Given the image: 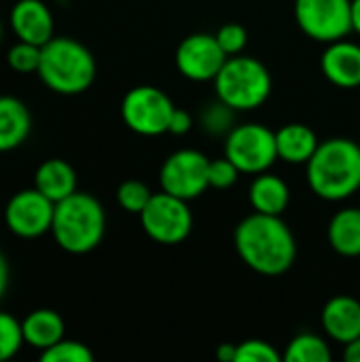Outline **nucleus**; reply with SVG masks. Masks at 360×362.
Masks as SVG:
<instances>
[{
    "mask_svg": "<svg viewBox=\"0 0 360 362\" xmlns=\"http://www.w3.org/2000/svg\"><path fill=\"white\" fill-rule=\"evenodd\" d=\"M233 244L252 272L261 276H282L297 259V242L282 216L252 212L233 231Z\"/></svg>",
    "mask_w": 360,
    "mask_h": 362,
    "instance_id": "nucleus-1",
    "label": "nucleus"
},
{
    "mask_svg": "<svg viewBox=\"0 0 360 362\" xmlns=\"http://www.w3.org/2000/svg\"><path fill=\"white\" fill-rule=\"evenodd\" d=\"M310 189L327 202H342L360 189V146L348 138H331L318 144L306 163Z\"/></svg>",
    "mask_w": 360,
    "mask_h": 362,
    "instance_id": "nucleus-2",
    "label": "nucleus"
},
{
    "mask_svg": "<svg viewBox=\"0 0 360 362\" xmlns=\"http://www.w3.org/2000/svg\"><path fill=\"white\" fill-rule=\"evenodd\" d=\"M95 57L68 36H53L40 51L38 78L59 95H79L95 81Z\"/></svg>",
    "mask_w": 360,
    "mask_h": 362,
    "instance_id": "nucleus-3",
    "label": "nucleus"
},
{
    "mask_svg": "<svg viewBox=\"0 0 360 362\" xmlns=\"http://www.w3.org/2000/svg\"><path fill=\"white\" fill-rule=\"evenodd\" d=\"M106 231V214L102 204L89 195L74 191L55 204L51 235L55 244L70 255H87L100 246Z\"/></svg>",
    "mask_w": 360,
    "mask_h": 362,
    "instance_id": "nucleus-4",
    "label": "nucleus"
},
{
    "mask_svg": "<svg viewBox=\"0 0 360 362\" xmlns=\"http://www.w3.org/2000/svg\"><path fill=\"white\" fill-rule=\"evenodd\" d=\"M216 98L238 112L263 106L272 93V74L257 59L248 55H231L212 81Z\"/></svg>",
    "mask_w": 360,
    "mask_h": 362,
    "instance_id": "nucleus-5",
    "label": "nucleus"
},
{
    "mask_svg": "<svg viewBox=\"0 0 360 362\" xmlns=\"http://www.w3.org/2000/svg\"><path fill=\"white\" fill-rule=\"evenodd\" d=\"M225 157H229L242 174L267 172L278 161L276 132L261 123H242L231 127L225 140Z\"/></svg>",
    "mask_w": 360,
    "mask_h": 362,
    "instance_id": "nucleus-6",
    "label": "nucleus"
},
{
    "mask_svg": "<svg viewBox=\"0 0 360 362\" xmlns=\"http://www.w3.org/2000/svg\"><path fill=\"white\" fill-rule=\"evenodd\" d=\"M189 202L174 197L166 191L153 193L146 208L140 212V223L144 233L163 246H176L191 235L193 214L187 206Z\"/></svg>",
    "mask_w": 360,
    "mask_h": 362,
    "instance_id": "nucleus-7",
    "label": "nucleus"
},
{
    "mask_svg": "<svg viewBox=\"0 0 360 362\" xmlns=\"http://www.w3.org/2000/svg\"><path fill=\"white\" fill-rule=\"evenodd\" d=\"M174 108L176 106L166 91L153 85H140L125 93L121 117L123 123L140 136H161L168 134Z\"/></svg>",
    "mask_w": 360,
    "mask_h": 362,
    "instance_id": "nucleus-8",
    "label": "nucleus"
},
{
    "mask_svg": "<svg viewBox=\"0 0 360 362\" xmlns=\"http://www.w3.org/2000/svg\"><path fill=\"white\" fill-rule=\"evenodd\" d=\"M295 19L303 34L329 45L352 32V0H295Z\"/></svg>",
    "mask_w": 360,
    "mask_h": 362,
    "instance_id": "nucleus-9",
    "label": "nucleus"
},
{
    "mask_svg": "<svg viewBox=\"0 0 360 362\" xmlns=\"http://www.w3.org/2000/svg\"><path fill=\"white\" fill-rule=\"evenodd\" d=\"M208 165L210 159L195 148H180L172 153L163 161L159 172L161 191L180 197L185 202L197 199L199 195L206 193V189H210Z\"/></svg>",
    "mask_w": 360,
    "mask_h": 362,
    "instance_id": "nucleus-10",
    "label": "nucleus"
},
{
    "mask_svg": "<svg viewBox=\"0 0 360 362\" xmlns=\"http://www.w3.org/2000/svg\"><path fill=\"white\" fill-rule=\"evenodd\" d=\"M55 202L45 197L36 187L15 193L4 208V223L11 233L34 240L51 231Z\"/></svg>",
    "mask_w": 360,
    "mask_h": 362,
    "instance_id": "nucleus-11",
    "label": "nucleus"
},
{
    "mask_svg": "<svg viewBox=\"0 0 360 362\" xmlns=\"http://www.w3.org/2000/svg\"><path fill=\"white\" fill-rule=\"evenodd\" d=\"M227 53L219 45L214 34H191L176 49V68L178 72L195 83L214 81L223 64L227 62Z\"/></svg>",
    "mask_w": 360,
    "mask_h": 362,
    "instance_id": "nucleus-12",
    "label": "nucleus"
},
{
    "mask_svg": "<svg viewBox=\"0 0 360 362\" xmlns=\"http://www.w3.org/2000/svg\"><path fill=\"white\" fill-rule=\"evenodd\" d=\"M320 68L325 78L335 87H360V45L344 38L329 42L320 57Z\"/></svg>",
    "mask_w": 360,
    "mask_h": 362,
    "instance_id": "nucleus-13",
    "label": "nucleus"
},
{
    "mask_svg": "<svg viewBox=\"0 0 360 362\" xmlns=\"http://www.w3.org/2000/svg\"><path fill=\"white\" fill-rule=\"evenodd\" d=\"M11 28L17 40L42 47L53 38V15L42 0H19L11 8Z\"/></svg>",
    "mask_w": 360,
    "mask_h": 362,
    "instance_id": "nucleus-14",
    "label": "nucleus"
},
{
    "mask_svg": "<svg viewBox=\"0 0 360 362\" xmlns=\"http://www.w3.org/2000/svg\"><path fill=\"white\" fill-rule=\"evenodd\" d=\"M320 320L325 333L333 341L346 346L360 337V301L350 295H337L325 303Z\"/></svg>",
    "mask_w": 360,
    "mask_h": 362,
    "instance_id": "nucleus-15",
    "label": "nucleus"
},
{
    "mask_svg": "<svg viewBox=\"0 0 360 362\" xmlns=\"http://www.w3.org/2000/svg\"><path fill=\"white\" fill-rule=\"evenodd\" d=\"M32 132L30 108L13 95H0V153L21 146Z\"/></svg>",
    "mask_w": 360,
    "mask_h": 362,
    "instance_id": "nucleus-16",
    "label": "nucleus"
},
{
    "mask_svg": "<svg viewBox=\"0 0 360 362\" xmlns=\"http://www.w3.org/2000/svg\"><path fill=\"white\" fill-rule=\"evenodd\" d=\"M318 144L320 142L314 129H310L303 123H286L276 132L278 159L293 165H306L316 153Z\"/></svg>",
    "mask_w": 360,
    "mask_h": 362,
    "instance_id": "nucleus-17",
    "label": "nucleus"
},
{
    "mask_svg": "<svg viewBox=\"0 0 360 362\" xmlns=\"http://www.w3.org/2000/svg\"><path fill=\"white\" fill-rule=\"evenodd\" d=\"M248 199H250V206L255 212L282 216L284 210L289 208L291 191H289V185L280 176H274L269 172H261L250 182Z\"/></svg>",
    "mask_w": 360,
    "mask_h": 362,
    "instance_id": "nucleus-18",
    "label": "nucleus"
},
{
    "mask_svg": "<svg viewBox=\"0 0 360 362\" xmlns=\"http://www.w3.org/2000/svg\"><path fill=\"white\" fill-rule=\"evenodd\" d=\"M34 187L57 204L76 191V172L64 159H47L34 174Z\"/></svg>",
    "mask_w": 360,
    "mask_h": 362,
    "instance_id": "nucleus-19",
    "label": "nucleus"
},
{
    "mask_svg": "<svg viewBox=\"0 0 360 362\" xmlns=\"http://www.w3.org/2000/svg\"><path fill=\"white\" fill-rule=\"evenodd\" d=\"M21 329H23L25 344L40 350V352L55 346L59 339H64V333H66L64 318L53 310H34V312H30L21 320Z\"/></svg>",
    "mask_w": 360,
    "mask_h": 362,
    "instance_id": "nucleus-20",
    "label": "nucleus"
},
{
    "mask_svg": "<svg viewBox=\"0 0 360 362\" xmlns=\"http://www.w3.org/2000/svg\"><path fill=\"white\" fill-rule=\"evenodd\" d=\"M331 248L348 259L360 257V208L339 210L327 229Z\"/></svg>",
    "mask_w": 360,
    "mask_h": 362,
    "instance_id": "nucleus-21",
    "label": "nucleus"
},
{
    "mask_svg": "<svg viewBox=\"0 0 360 362\" xmlns=\"http://www.w3.org/2000/svg\"><path fill=\"white\" fill-rule=\"evenodd\" d=\"M282 358L284 362H331L333 354L323 337L314 333H301L289 341Z\"/></svg>",
    "mask_w": 360,
    "mask_h": 362,
    "instance_id": "nucleus-22",
    "label": "nucleus"
},
{
    "mask_svg": "<svg viewBox=\"0 0 360 362\" xmlns=\"http://www.w3.org/2000/svg\"><path fill=\"white\" fill-rule=\"evenodd\" d=\"M40 361L42 362H91L93 361V352L74 339H59L55 346L47 348L40 352Z\"/></svg>",
    "mask_w": 360,
    "mask_h": 362,
    "instance_id": "nucleus-23",
    "label": "nucleus"
},
{
    "mask_svg": "<svg viewBox=\"0 0 360 362\" xmlns=\"http://www.w3.org/2000/svg\"><path fill=\"white\" fill-rule=\"evenodd\" d=\"M151 197H153V191L144 182H140V180H125L117 189V202L129 214H138L140 216V212L146 208Z\"/></svg>",
    "mask_w": 360,
    "mask_h": 362,
    "instance_id": "nucleus-24",
    "label": "nucleus"
},
{
    "mask_svg": "<svg viewBox=\"0 0 360 362\" xmlns=\"http://www.w3.org/2000/svg\"><path fill=\"white\" fill-rule=\"evenodd\" d=\"M23 344L25 339H23L21 322L11 314L0 312V362L13 358Z\"/></svg>",
    "mask_w": 360,
    "mask_h": 362,
    "instance_id": "nucleus-25",
    "label": "nucleus"
},
{
    "mask_svg": "<svg viewBox=\"0 0 360 362\" xmlns=\"http://www.w3.org/2000/svg\"><path fill=\"white\" fill-rule=\"evenodd\" d=\"M40 51H42V47L19 40L17 45H13V47L8 49L6 62H8L11 70H15V72H19V74L38 72V66H40Z\"/></svg>",
    "mask_w": 360,
    "mask_h": 362,
    "instance_id": "nucleus-26",
    "label": "nucleus"
},
{
    "mask_svg": "<svg viewBox=\"0 0 360 362\" xmlns=\"http://www.w3.org/2000/svg\"><path fill=\"white\" fill-rule=\"evenodd\" d=\"M282 354L263 339H246L238 344L236 362H282Z\"/></svg>",
    "mask_w": 360,
    "mask_h": 362,
    "instance_id": "nucleus-27",
    "label": "nucleus"
},
{
    "mask_svg": "<svg viewBox=\"0 0 360 362\" xmlns=\"http://www.w3.org/2000/svg\"><path fill=\"white\" fill-rule=\"evenodd\" d=\"M240 174H242L240 168L229 157L210 159V165H208L210 189H229V187H233L238 182Z\"/></svg>",
    "mask_w": 360,
    "mask_h": 362,
    "instance_id": "nucleus-28",
    "label": "nucleus"
},
{
    "mask_svg": "<svg viewBox=\"0 0 360 362\" xmlns=\"http://www.w3.org/2000/svg\"><path fill=\"white\" fill-rule=\"evenodd\" d=\"M214 36L229 57L240 55L248 42V32L242 23H225L223 28H219V32Z\"/></svg>",
    "mask_w": 360,
    "mask_h": 362,
    "instance_id": "nucleus-29",
    "label": "nucleus"
},
{
    "mask_svg": "<svg viewBox=\"0 0 360 362\" xmlns=\"http://www.w3.org/2000/svg\"><path fill=\"white\" fill-rule=\"evenodd\" d=\"M231 112H233V108H229L227 104H223V102L219 100V104L210 106V110L206 112V117H204V127H208L212 134H221L223 129L229 127V123H231Z\"/></svg>",
    "mask_w": 360,
    "mask_h": 362,
    "instance_id": "nucleus-30",
    "label": "nucleus"
},
{
    "mask_svg": "<svg viewBox=\"0 0 360 362\" xmlns=\"http://www.w3.org/2000/svg\"><path fill=\"white\" fill-rule=\"evenodd\" d=\"M191 127H193V117L187 110H182V108H174L172 119H170L168 134H172V136H185V134L191 132Z\"/></svg>",
    "mask_w": 360,
    "mask_h": 362,
    "instance_id": "nucleus-31",
    "label": "nucleus"
},
{
    "mask_svg": "<svg viewBox=\"0 0 360 362\" xmlns=\"http://www.w3.org/2000/svg\"><path fill=\"white\" fill-rule=\"evenodd\" d=\"M238 356V344H221L216 348V358L223 362H236Z\"/></svg>",
    "mask_w": 360,
    "mask_h": 362,
    "instance_id": "nucleus-32",
    "label": "nucleus"
},
{
    "mask_svg": "<svg viewBox=\"0 0 360 362\" xmlns=\"http://www.w3.org/2000/svg\"><path fill=\"white\" fill-rule=\"evenodd\" d=\"M344 358L348 362H360V337L344 346Z\"/></svg>",
    "mask_w": 360,
    "mask_h": 362,
    "instance_id": "nucleus-33",
    "label": "nucleus"
},
{
    "mask_svg": "<svg viewBox=\"0 0 360 362\" xmlns=\"http://www.w3.org/2000/svg\"><path fill=\"white\" fill-rule=\"evenodd\" d=\"M6 286H8V263H6V257L0 252V299L6 293Z\"/></svg>",
    "mask_w": 360,
    "mask_h": 362,
    "instance_id": "nucleus-34",
    "label": "nucleus"
},
{
    "mask_svg": "<svg viewBox=\"0 0 360 362\" xmlns=\"http://www.w3.org/2000/svg\"><path fill=\"white\" fill-rule=\"evenodd\" d=\"M352 32L360 34V0H352Z\"/></svg>",
    "mask_w": 360,
    "mask_h": 362,
    "instance_id": "nucleus-35",
    "label": "nucleus"
},
{
    "mask_svg": "<svg viewBox=\"0 0 360 362\" xmlns=\"http://www.w3.org/2000/svg\"><path fill=\"white\" fill-rule=\"evenodd\" d=\"M0 40H2V21H0Z\"/></svg>",
    "mask_w": 360,
    "mask_h": 362,
    "instance_id": "nucleus-36",
    "label": "nucleus"
}]
</instances>
